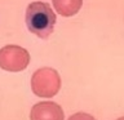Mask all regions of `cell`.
Instances as JSON below:
<instances>
[{
  "label": "cell",
  "mask_w": 124,
  "mask_h": 120,
  "mask_svg": "<svg viewBox=\"0 0 124 120\" xmlns=\"http://www.w3.org/2000/svg\"><path fill=\"white\" fill-rule=\"evenodd\" d=\"M26 25L30 32L40 39H48L56 25V14L49 4L34 1L26 9Z\"/></svg>",
  "instance_id": "obj_1"
},
{
  "label": "cell",
  "mask_w": 124,
  "mask_h": 120,
  "mask_svg": "<svg viewBox=\"0 0 124 120\" xmlns=\"http://www.w3.org/2000/svg\"><path fill=\"white\" fill-rule=\"evenodd\" d=\"M61 88V77L54 68L41 67L36 70L31 77V89L38 97L50 98L58 93Z\"/></svg>",
  "instance_id": "obj_2"
},
{
  "label": "cell",
  "mask_w": 124,
  "mask_h": 120,
  "mask_svg": "<svg viewBox=\"0 0 124 120\" xmlns=\"http://www.w3.org/2000/svg\"><path fill=\"white\" fill-rule=\"evenodd\" d=\"M30 63L29 52L19 45H5L0 49V68L9 72L23 71Z\"/></svg>",
  "instance_id": "obj_3"
},
{
  "label": "cell",
  "mask_w": 124,
  "mask_h": 120,
  "mask_svg": "<svg viewBox=\"0 0 124 120\" xmlns=\"http://www.w3.org/2000/svg\"><path fill=\"white\" fill-rule=\"evenodd\" d=\"M65 114L60 105L50 101L39 102L31 108L30 120H63Z\"/></svg>",
  "instance_id": "obj_4"
},
{
  "label": "cell",
  "mask_w": 124,
  "mask_h": 120,
  "mask_svg": "<svg viewBox=\"0 0 124 120\" xmlns=\"http://www.w3.org/2000/svg\"><path fill=\"white\" fill-rule=\"evenodd\" d=\"M56 10L63 17L75 15L83 5V0H53Z\"/></svg>",
  "instance_id": "obj_5"
},
{
  "label": "cell",
  "mask_w": 124,
  "mask_h": 120,
  "mask_svg": "<svg viewBox=\"0 0 124 120\" xmlns=\"http://www.w3.org/2000/svg\"><path fill=\"white\" fill-rule=\"evenodd\" d=\"M69 120H96V119L87 112H76V114L70 116Z\"/></svg>",
  "instance_id": "obj_6"
},
{
  "label": "cell",
  "mask_w": 124,
  "mask_h": 120,
  "mask_svg": "<svg viewBox=\"0 0 124 120\" xmlns=\"http://www.w3.org/2000/svg\"><path fill=\"white\" fill-rule=\"evenodd\" d=\"M116 120H124V116H123V118H119V119H116Z\"/></svg>",
  "instance_id": "obj_7"
}]
</instances>
